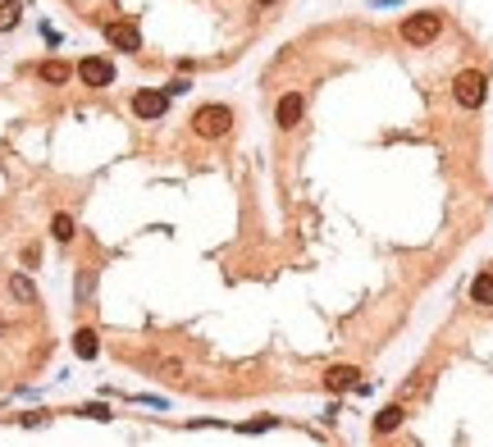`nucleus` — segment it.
Segmentation results:
<instances>
[{"mask_svg": "<svg viewBox=\"0 0 493 447\" xmlns=\"http://www.w3.org/2000/svg\"><path fill=\"white\" fill-rule=\"evenodd\" d=\"M197 133L201 137H219V133H228V124H233V115H228L224 105H206V110H197Z\"/></svg>", "mask_w": 493, "mask_h": 447, "instance_id": "obj_1", "label": "nucleus"}, {"mask_svg": "<svg viewBox=\"0 0 493 447\" xmlns=\"http://www.w3.org/2000/svg\"><path fill=\"white\" fill-rule=\"evenodd\" d=\"M78 73H83V82H87V87H110L114 69H110L105 60H83V64H78Z\"/></svg>", "mask_w": 493, "mask_h": 447, "instance_id": "obj_2", "label": "nucleus"}, {"mask_svg": "<svg viewBox=\"0 0 493 447\" xmlns=\"http://www.w3.org/2000/svg\"><path fill=\"white\" fill-rule=\"evenodd\" d=\"M457 101H461V105H480L484 101V78L480 73H461V78H457Z\"/></svg>", "mask_w": 493, "mask_h": 447, "instance_id": "obj_3", "label": "nucleus"}, {"mask_svg": "<svg viewBox=\"0 0 493 447\" xmlns=\"http://www.w3.org/2000/svg\"><path fill=\"white\" fill-rule=\"evenodd\" d=\"M133 110H138L142 119H160L164 115V96L160 91H138V96H133Z\"/></svg>", "mask_w": 493, "mask_h": 447, "instance_id": "obj_4", "label": "nucleus"}, {"mask_svg": "<svg viewBox=\"0 0 493 447\" xmlns=\"http://www.w3.org/2000/svg\"><path fill=\"white\" fill-rule=\"evenodd\" d=\"M105 37H110L114 46H119V51H138V46H142V41H138V32H133L128 23H110V27H105Z\"/></svg>", "mask_w": 493, "mask_h": 447, "instance_id": "obj_5", "label": "nucleus"}, {"mask_svg": "<svg viewBox=\"0 0 493 447\" xmlns=\"http://www.w3.org/2000/svg\"><path fill=\"white\" fill-rule=\"evenodd\" d=\"M434 32H439V19H434V14H425V19H411V23H406V37H411V41H430Z\"/></svg>", "mask_w": 493, "mask_h": 447, "instance_id": "obj_6", "label": "nucleus"}, {"mask_svg": "<svg viewBox=\"0 0 493 447\" xmlns=\"http://www.w3.org/2000/svg\"><path fill=\"white\" fill-rule=\"evenodd\" d=\"M41 78H46V82H64V78H69V69H64V64H46V69H41Z\"/></svg>", "mask_w": 493, "mask_h": 447, "instance_id": "obj_7", "label": "nucleus"}, {"mask_svg": "<svg viewBox=\"0 0 493 447\" xmlns=\"http://www.w3.org/2000/svg\"><path fill=\"white\" fill-rule=\"evenodd\" d=\"M14 23V5H0V27H10Z\"/></svg>", "mask_w": 493, "mask_h": 447, "instance_id": "obj_8", "label": "nucleus"}]
</instances>
